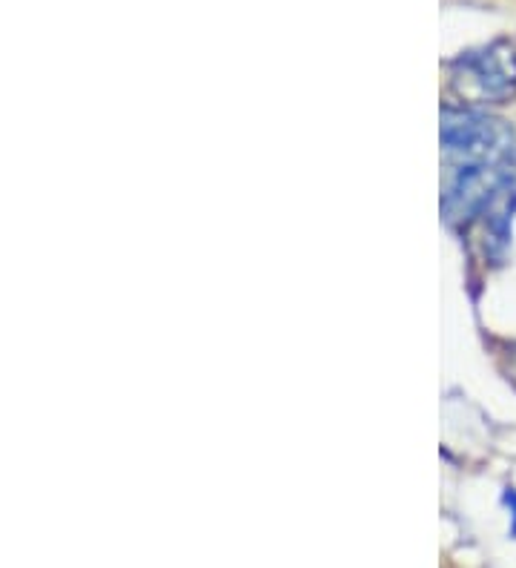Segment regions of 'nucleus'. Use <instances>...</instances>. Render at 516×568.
<instances>
[{
	"label": "nucleus",
	"mask_w": 516,
	"mask_h": 568,
	"mask_svg": "<svg viewBox=\"0 0 516 568\" xmlns=\"http://www.w3.org/2000/svg\"><path fill=\"white\" fill-rule=\"evenodd\" d=\"M442 144L456 164L516 166V135L505 121L471 110H445Z\"/></svg>",
	"instance_id": "f257e3e1"
},
{
	"label": "nucleus",
	"mask_w": 516,
	"mask_h": 568,
	"mask_svg": "<svg viewBox=\"0 0 516 568\" xmlns=\"http://www.w3.org/2000/svg\"><path fill=\"white\" fill-rule=\"evenodd\" d=\"M456 83H468V90L485 101H508L516 92V49L505 41L465 52L454 61Z\"/></svg>",
	"instance_id": "f03ea898"
},
{
	"label": "nucleus",
	"mask_w": 516,
	"mask_h": 568,
	"mask_svg": "<svg viewBox=\"0 0 516 568\" xmlns=\"http://www.w3.org/2000/svg\"><path fill=\"white\" fill-rule=\"evenodd\" d=\"M503 499H505V506H508V511H510V534L516 537V491H514V488H508Z\"/></svg>",
	"instance_id": "7ed1b4c3"
}]
</instances>
